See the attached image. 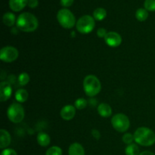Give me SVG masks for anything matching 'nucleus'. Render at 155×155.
I'll list each match as a JSON object with an SVG mask.
<instances>
[{"mask_svg":"<svg viewBox=\"0 0 155 155\" xmlns=\"http://www.w3.org/2000/svg\"><path fill=\"white\" fill-rule=\"evenodd\" d=\"M16 26L18 30L26 33H31L38 28L39 21L36 17L29 12L21 14L17 18Z\"/></svg>","mask_w":155,"mask_h":155,"instance_id":"obj_1","label":"nucleus"},{"mask_svg":"<svg viewBox=\"0 0 155 155\" xmlns=\"http://www.w3.org/2000/svg\"><path fill=\"white\" fill-rule=\"evenodd\" d=\"M134 139L138 145L149 147L155 143V133L148 127H139L134 133Z\"/></svg>","mask_w":155,"mask_h":155,"instance_id":"obj_2","label":"nucleus"},{"mask_svg":"<svg viewBox=\"0 0 155 155\" xmlns=\"http://www.w3.org/2000/svg\"><path fill=\"white\" fill-rule=\"evenodd\" d=\"M83 90L89 97H94L98 95L101 89L100 80L95 75H88L83 80Z\"/></svg>","mask_w":155,"mask_h":155,"instance_id":"obj_3","label":"nucleus"},{"mask_svg":"<svg viewBox=\"0 0 155 155\" xmlns=\"http://www.w3.org/2000/svg\"><path fill=\"white\" fill-rule=\"evenodd\" d=\"M59 24L64 29H71L75 26L76 18L74 14L68 8H62L57 14Z\"/></svg>","mask_w":155,"mask_h":155,"instance_id":"obj_4","label":"nucleus"},{"mask_svg":"<svg viewBox=\"0 0 155 155\" xmlns=\"http://www.w3.org/2000/svg\"><path fill=\"white\" fill-rule=\"evenodd\" d=\"M7 116L9 120L14 124L21 123L25 116L24 107L19 102H14L7 110Z\"/></svg>","mask_w":155,"mask_h":155,"instance_id":"obj_5","label":"nucleus"},{"mask_svg":"<svg viewBox=\"0 0 155 155\" xmlns=\"http://www.w3.org/2000/svg\"><path fill=\"white\" fill-rule=\"evenodd\" d=\"M95 20L90 15L82 16L76 24L77 31L82 34H88L94 30L95 27Z\"/></svg>","mask_w":155,"mask_h":155,"instance_id":"obj_6","label":"nucleus"},{"mask_svg":"<svg viewBox=\"0 0 155 155\" xmlns=\"http://www.w3.org/2000/svg\"><path fill=\"white\" fill-rule=\"evenodd\" d=\"M111 125L116 131L119 133H125L130 128V119L124 114H117L112 117Z\"/></svg>","mask_w":155,"mask_h":155,"instance_id":"obj_7","label":"nucleus"},{"mask_svg":"<svg viewBox=\"0 0 155 155\" xmlns=\"http://www.w3.org/2000/svg\"><path fill=\"white\" fill-rule=\"evenodd\" d=\"M19 56V51L14 46H5L0 50V59L5 63H12L17 60Z\"/></svg>","mask_w":155,"mask_h":155,"instance_id":"obj_8","label":"nucleus"},{"mask_svg":"<svg viewBox=\"0 0 155 155\" xmlns=\"http://www.w3.org/2000/svg\"><path fill=\"white\" fill-rule=\"evenodd\" d=\"M104 41L108 46L116 48L122 43V37L119 33L116 32H108L104 37Z\"/></svg>","mask_w":155,"mask_h":155,"instance_id":"obj_9","label":"nucleus"},{"mask_svg":"<svg viewBox=\"0 0 155 155\" xmlns=\"http://www.w3.org/2000/svg\"><path fill=\"white\" fill-rule=\"evenodd\" d=\"M12 88L10 83L6 81H2L0 83V100L2 102L7 101L11 98Z\"/></svg>","mask_w":155,"mask_h":155,"instance_id":"obj_10","label":"nucleus"},{"mask_svg":"<svg viewBox=\"0 0 155 155\" xmlns=\"http://www.w3.org/2000/svg\"><path fill=\"white\" fill-rule=\"evenodd\" d=\"M75 114L76 107L71 104L64 106L60 111V115L62 119L67 121L71 120L75 117Z\"/></svg>","mask_w":155,"mask_h":155,"instance_id":"obj_11","label":"nucleus"},{"mask_svg":"<svg viewBox=\"0 0 155 155\" xmlns=\"http://www.w3.org/2000/svg\"><path fill=\"white\" fill-rule=\"evenodd\" d=\"M12 142L11 135L7 130H0V148L1 149H5L8 146H9Z\"/></svg>","mask_w":155,"mask_h":155,"instance_id":"obj_12","label":"nucleus"},{"mask_svg":"<svg viewBox=\"0 0 155 155\" xmlns=\"http://www.w3.org/2000/svg\"><path fill=\"white\" fill-rule=\"evenodd\" d=\"M27 3L28 0H9V7L13 12H18L23 10Z\"/></svg>","mask_w":155,"mask_h":155,"instance_id":"obj_13","label":"nucleus"},{"mask_svg":"<svg viewBox=\"0 0 155 155\" xmlns=\"http://www.w3.org/2000/svg\"><path fill=\"white\" fill-rule=\"evenodd\" d=\"M98 113L101 117L104 118H107L112 114V108L108 104L106 103H101L98 106Z\"/></svg>","mask_w":155,"mask_h":155,"instance_id":"obj_14","label":"nucleus"},{"mask_svg":"<svg viewBox=\"0 0 155 155\" xmlns=\"http://www.w3.org/2000/svg\"><path fill=\"white\" fill-rule=\"evenodd\" d=\"M68 155H85L84 148L78 142L71 144L68 149Z\"/></svg>","mask_w":155,"mask_h":155,"instance_id":"obj_15","label":"nucleus"},{"mask_svg":"<svg viewBox=\"0 0 155 155\" xmlns=\"http://www.w3.org/2000/svg\"><path fill=\"white\" fill-rule=\"evenodd\" d=\"M36 140H37L38 144L42 147H47L51 142L50 136L47 133H43V132L38 133Z\"/></svg>","mask_w":155,"mask_h":155,"instance_id":"obj_16","label":"nucleus"},{"mask_svg":"<svg viewBox=\"0 0 155 155\" xmlns=\"http://www.w3.org/2000/svg\"><path fill=\"white\" fill-rule=\"evenodd\" d=\"M2 21L5 25L8 26V27H12L16 24L17 19L15 18V15L12 12H6L4 14L2 17Z\"/></svg>","mask_w":155,"mask_h":155,"instance_id":"obj_17","label":"nucleus"},{"mask_svg":"<svg viewBox=\"0 0 155 155\" xmlns=\"http://www.w3.org/2000/svg\"><path fill=\"white\" fill-rule=\"evenodd\" d=\"M29 94L26 89H20L17 90L16 93H15V99L19 103H24L28 99Z\"/></svg>","mask_w":155,"mask_h":155,"instance_id":"obj_18","label":"nucleus"},{"mask_svg":"<svg viewBox=\"0 0 155 155\" xmlns=\"http://www.w3.org/2000/svg\"><path fill=\"white\" fill-rule=\"evenodd\" d=\"M107 17V12L103 8H98L93 12V18L95 21H103Z\"/></svg>","mask_w":155,"mask_h":155,"instance_id":"obj_19","label":"nucleus"},{"mask_svg":"<svg viewBox=\"0 0 155 155\" xmlns=\"http://www.w3.org/2000/svg\"><path fill=\"white\" fill-rule=\"evenodd\" d=\"M126 155H139L141 154L139 146L136 144L128 145L125 148Z\"/></svg>","mask_w":155,"mask_h":155,"instance_id":"obj_20","label":"nucleus"},{"mask_svg":"<svg viewBox=\"0 0 155 155\" xmlns=\"http://www.w3.org/2000/svg\"><path fill=\"white\" fill-rule=\"evenodd\" d=\"M136 18L139 21H145L148 18V12L145 8H139L136 12Z\"/></svg>","mask_w":155,"mask_h":155,"instance_id":"obj_21","label":"nucleus"},{"mask_svg":"<svg viewBox=\"0 0 155 155\" xmlns=\"http://www.w3.org/2000/svg\"><path fill=\"white\" fill-rule=\"evenodd\" d=\"M18 84L21 86H24L30 82V76L28 74L25 72H23L18 76Z\"/></svg>","mask_w":155,"mask_h":155,"instance_id":"obj_22","label":"nucleus"},{"mask_svg":"<svg viewBox=\"0 0 155 155\" xmlns=\"http://www.w3.org/2000/svg\"><path fill=\"white\" fill-rule=\"evenodd\" d=\"M87 106V101L85 98H78L74 102V107L78 110H83Z\"/></svg>","mask_w":155,"mask_h":155,"instance_id":"obj_23","label":"nucleus"},{"mask_svg":"<svg viewBox=\"0 0 155 155\" xmlns=\"http://www.w3.org/2000/svg\"><path fill=\"white\" fill-rule=\"evenodd\" d=\"M45 155H62V149L58 146H52L47 150Z\"/></svg>","mask_w":155,"mask_h":155,"instance_id":"obj_24","label":"nucleus"},{"mask_svg":"<svg viewBox=\"0 0 155 155\" xmlns=\"http://www.w3.org/2000/svg\"><path fill=\"white\" fill-rule=\"evenodd\" d=\"M144 7L147 11L155 12V0H145Z\"/></svg>","mask_w":155,"mask_h":155,"instance_id":"obj_25","label":"nucleus"},{"mask_svg":"<svg viewBox=\"0 0 155 155\" xmlns=\"http://www.w3.org/2000/svg\"><path fill=\"white\" fill-rule=\"evenodd\" d=\"M123 142H124L127 145H130V144H133V141H135L134 139V135L131 134V133H125L123 136Z\"/></svg>","mask_w":155,"mask_h":155,"instance_id":"obj_26","label":"nucleus"},{"mask_svg":"<svg viewBox=\"0 0 155 155\" xmlns=\"http://www.w3.org/2000/svg\"><path fill=\"white\" fill-rule=\"evenodd\" d=\"M1 155H18L16 151L12 148H5L1 152Z\"/></svg>","mask_w":155,"mask_h":155,"instance_id":"obj_27","label":"nucleus"},{"mask_svg":"<svg viewBox=\"0 0 155 155\" xmlns=\"http://www.w3.org/2000/svg\"><path fill=\"white\" fill-rule=\"evenodd\" d=\"M107 34V30L104 28H99L97 30V36L99 38H104L106 36V35Z\"/></svg>","mask_w":155,"mask_h":155,"instance_id":"obj_28","label":"nucleus"},{"mask_svg":"<svg viewBox=\"0 0 155 155\" xmlns=\"http://www.w3.org/2000/svg\"><path fill=\"white\" fill-rule=\"evenodd\" d=\"M74 0H60V3L63 7L68 8L71 6L74 3Z\"/></svg>","mask_w":155,"mask_h":155,"instance_id":"obj_29","label":"nucleus"},{"mask_svg":"<svg viewBox=\"0 0 155 155\" xmlns=\"http://www.w3.org/2000/svg\"><path fill=\"white\" fill-rule=\"evenodd\" d=\"M39 5V2L38 0H28V3L27 5L30 8H35Z\"/></svg>","mask_w":155,"mask_h":155,"instance_id":"obj_30","label":"nucleus"},{"mask_svg":"<svg viewBox=\"0 0 155 155\" xmlns=\"http://www.w3.org/2000/svg\"><path fill=\"white\" fill-rule=\"evenodd\" d=\"M91 134H92V136H93L95 139H99L100 138H101V133H100V132L98 131V130H95V129L92 130Z\"/></svg>","mask_w":155,"mask_h":155,"instance_id":"obj_31","label":"nucleus"},{"mask_svg":"<svg viewBox=\"0 0 155 155\" xmlns=\"http://www.w3.org/2000/svg\"><path fill=\"white\" fill-rule=\"evenodd\" d=\"M139 155H155V154L153 152H151V151H143V152L141 153Z\"/></svg>","mask_w":155,"mask_h":155,"instance_id":"obj_32","label":"nucleus"}]
</instances>
